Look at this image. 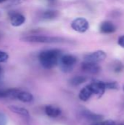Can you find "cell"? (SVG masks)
<instances>
[{"mask_svg":"<svg viewBox=\"0 0 124 125\" xmlns=\"http://www.w3.org/2000/svg\"><path fill=\"white\" fill-rule=\"evenodd\" d=\"M87 80H88V78L86 76L77 75V76L73 77L69 81V83L73 86H80V85L84 83L86 81H87Z\"/></svg>","mask_w":124,"mask_h":125,"instance_id":"16","label":"cell"},{"mask_svg":"<svg viewBox=\"0 0 124 125\" xmlns=\"http://www.w3.org/2000/svg\"><path fill=\"white\" fill-rule=\"evenodd\" d=\"M88 86L91 89L94 94L96 95L98 98L102 97V95L105 94V91L107 90L105 88V82L99 80H93Z\"/></svg>","mask_w":124,"mask_h":125,"instance_id":"7","label":"cell"},{"mask_svg":"<svg viewBox=\"0 0 124 125\" xmlns=\"http://www.w3.org/2000/svg\"><path fill=\"white\" fill-rule=\"evenodd\" d=\"M7 116L3 112L0 111V125H7Z\"/></svg>","mask_w":124,"mask_h":125,"instance_id":"20","label":"cell"},{"mask_svg":"<svg viewBox=\"0 0 124 125\" xmlns=\"http://www.w3.org/2000/svg\"><path fill=\"white\" fill-rule=\"evenodd\" d=\"M22 41L33 43H56L64 42V39L57 37H50L46 35H29L20 39Z\"/></svg>","mask_w":124,"mask_h":125,"instance_id":"3","label":"cell"},{"mask_svg":"<svg viewBox=\"0 0 124 125\" xmlns=\"http://www.w3.org/2000/svg\"><path fill=\"white\" fill-rule=\"evenodd\" d=\"M81 69L83 72L89 74H97L101 71V67L96 63L83 62L81 64Z\"/></svg>","mask_w":124,"mask_h":125,"instance_id":"8","label":"cell"},{"mask_svg":"<svg viewBox=\"0 0 124 125\" xmlns=\"http://www.w3.org/2000/svg\"><path fill=\"white\" fill-rule=\"evenodd\" d=\"M106 57H107L106 53L102 50H99L92 52L91 53L86 54L84 56V62L99 64V62L104 61L106 59Z\"/></svg>","mask_w":124,"mask_h":125,"instance_id":"6","label":"cell"},{"mask_svg":"<svg viewBox=\"0 0 124 125\" xmlns=\"http://www.w3.org/2000/svg\"><path fill=\"white\" fill-rule=\"evenodd\" d=\"M45 113L50 118H57L61 115V111L58 107L53 105H47L45 108Z\"/></svg>","mask_w":124,"mask_h":125,"instance_id":"13","label":"cell"},{"mask_svg":"<svg viewBox=\"0 0 124 125\" xmlns=\"http://www.w3.org/2000/svg\"><path fill=\"white\" fill-rule=\"evenodd\" d=\"M8 59H9L8 54L6 52L0 50V63H5L8 60Z\"/></svg>","mask_w":124,"mask_h":125,"instance_id":"19","label":"cell"},{"mask_svg":"<svg viewBox=\"0 0 124 125\" xmlns=\"http://www.w3.org/2000/svg\"><path fill=\"white\" fill-rule=\"evenodd\" d=\"M92 125H104L103 121H99V122H96Z\"/></svg>","mask_w":124,"mask_h":125,"instance_id":"23","label":"cell"},{"mask_svg":"<svg viewBox=\"0 0 124 125\" xmlns=\"http://www.w3.org/2000/svg\"><path fill=\"white\" fill-rule=\"evenodd\" d=\"M10 23L12 26L18 27V26H22L25 23L26 18L23 14H21L20 12H14L10 15Z\"/></svg>","mask_w":124,"mask_h":125,"instance_id":"9","label":"cell"},{"mask_svg":"<svg viewBox=\"0 0 124 125\" xmlns=\"http://www.w3.org/2000/svg\"><path fill=\"white\" fill-rule=\"evenodd\" d=\"M62 56V51L59 49H49L42 51L39 55L41 65L48 70L56 67Z\"/></svg>","mask_w":124,"mask_h":125,"instance_id":"1","label":"cell"},{"mask_svg":"<svg viewBox=\"0 0 124 125\" xmlns=\"http://www.w3.org/2000/svg\"><path fill=\"white\" fill-rule=\"evenodd\" d=\"M99 30L103 34H112L116 31V26L110 21H105L100 25Z\"/></svg>","mask_w":124,"mask_h":125,"instance_id":"11","label":"cell"},{"mask_svg":"<svg viewBox=\"0 0 124 125\" xmlns=\"http://www.w3.org/2000/svg\"></svg>","mask_w":124,"mask_h":125,"instance_id":"28","label":"cell"},{"mask_svg":"<svg viewBox=\"0 0 124 125\" xmlns=\"http://www.w3.org/2000/svg\"><path fill=\"white\" fill-rule=\"evenodd\" d=\"M113 69L115 73H120L124 69V65L120 61H115L113 65Z\"/></svg>","mask_w":124,"mask_h":125,"instance_id":"18","label":"cell"},{"mask_svg":"<svg viewBox=\"0 0 124 125\" xmlns=\"http://www.w3.org/2000/svg\"><path fill=\"white\" fill-rule=\"evenodd\" d=\"M71 26L73 30L77 31L79 33H84L88 30L90 25L89 22L85 18L82 17L76 18L72 21Z\"/></svg>","mask_w":124,"mask_h":125,"instance_id":"5","label":"cell"},{"mask_svg":"<svg viewBox=\"0 0 124 125\" xmlns=\"http://www.w3.org/2000/svg\"><path fill=\"white\" fill-rule=\"evenodd\" d=\"M118 43L121 48H124V35H121V37H119L118 40Z\"/></svg>","mask_w":124,"mask_h":125,"instance_id":"21","label":"cell"},{"mask_svg":"<svg viewBox=\"0 0 124 125\" xmlns=\"http://www.w3.org/2000/svg\"><path fill=\"white\" fill-rule=\"evenodd\" d=\"M3 91H4V89H1V88L0 87V98H2V95H3Z\"/></svg>","mask_w":124,"mask_h":125,"instance_id":"24","label":"cell"},{"mask_svg":"<svg viewBox=\"0 0 124 125\" xmlns=\"http://www.w3.org/2000/svg\"><path fill=\"white\" fill-rule=\"evenodd\" d=\"M7 0H0V4H1V3H3V2H4V1H6Z\"/></svg>","mask_w":124,"mask_h":125,"instance_id":"26","label":"cell"},{"mask_svg":"<svg viewBox=\"0 0 124 125\" xmlns=\"http://www.w3.org/2000/svg\"><path fill=\"white\" fill-rule=\"evenodd\" d=\"M105 88L106 89H113V90H117L119 89L118 83L116 81H110V82H105Z\"/></svg>","mask_w":124,"mask_h":125,"instance_id":"17","label":"cell"},{"mask_svg":"<svg viewBox=\"0 0 124 125\" xmlns=\"http://www.w3.org/2000/svg\"><path fill=\"white\" fill-rule=\"evenodd\" d=\"M59 15V12L57 10H48L46 11H44L41 15V18L45 21H50L56 18Z\"/></svg>","mask_w":124,"mask_h":125,"instance_id":"15","label":"cell"},{"mask_svg":"<svg viewBox=\"0 0 124 125\" xmlns=\"http://www.w3.org/2000/svg\"><path fill=\"white\" fill-rule=\"evenodd\" d=\"M4 98L18 100L23 103H31L34 100V97L30 92L18 89H4Z\"/></svg>","mask_w":124,"mask_h":125,"instance_id":"2","label":"cell"},{"mask_svg":"<svg viewBox=\"0 0 124 125\" xmlns=\"http://www.w3.org/2000/svg\"><path fill=\"white\" fill-rule=\"evenodd\" d=\"M104 125H117L116 123L113 121V120H106V121H103Z\"/></svg>","mask_w":124,"mask_h":125,"instance_id":"22","label":"cell"},{"mask_svg":"<svg viewBox=\"0 0 124 125\" xmlns=\"http://www.w3.org/2000/svg\"><path fill=\"white\" fill-rule=\"evenodd\" d=\"M81 114L86 119L89 120V121H92L94 122L102 121L104 119V116L102 115L94 113V112H92L89 110H87V109L83 110L81 111Z\"/></svg>","mask_w":124,"mask_h":125,"instance_id":"10","label":"cell"},{"mask_svg":"<svg viewBox=\"0 0 124 125\" xmlns=\"http://www.w3.org/2000/svg\"><path fill=\"white\" fill-rule=\"evenodd\" d=\"M123 89H124V87H123Z\"/></svg>","mask_w":124,"mask_h":125,"instance_id":"27","label":"cell"},{"mask_svg":"<svg viewBox=\"0 0 124 125\" xmlns=\"http://www.w3.org/2000/svg\"><path fill=\"white\" fill-rule=\"evenodd\" d=\"M93 94H94V93H93L91 89L88 85V86L83 87L80 90V93L78 94V97H79V99L80 100L84 101V102H86V101H88L91 97V96Z\"/></svg>","mask_w":124,"mask_h":125,"instance_id":"14","label":"cell"},{"mask_svg":"<svg viewBox=\"0 0 124 125\" xmlns=\"http://www.w3.org/2000/svg\"><path fill=\"white\" fill-rule=\"evenodd\" d=\"M8 109L12 111L14 114H18L23 117L25 118H29V112L28 110H26L25 108L18 106V105H11L8 106Z\"/></svg>","mask_w":124,"mask_h":125,"instance_id":"12","label":"cell"},{"mask_svg":"<svg viewBox=\"0 0 124 125\" xmlns=\"http://www.w3.org/2000/svg\"><path fill=\"white\" fill-rule=\"evenodd\" d=\"M2 74H3V69H2V67L0 66V79H1V76H2Z\"/></svg>","mask_w":124,"mask_h":125,"instance_id":"25","label":"cell"},{"mask_svg":"<svg viewBox=\"0 0 124 125\" xmlns=\"http://www.w3.org/2000/svg\"><path fill=\"white\" fill-rule=\"evenodd\" d=\"M77 62V58L72 54H66L62 55V56L60 59L58 64L61 67V69L62 71L65 73L70 72L75 64Z\"/></svg>","mask_w":124,"mask_h":125,"instance_id":"4","label":"cell"}]
</instances>
